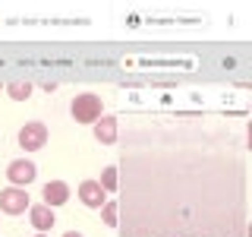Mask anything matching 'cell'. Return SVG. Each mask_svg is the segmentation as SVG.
Returning <instances> with one entry per match:
<instances>
[{"mask_svg":"<svg viewBox=\"0 0 252 237\" xmlns=\"http://www.w3.org/2000/svg\"><path fill=\"white\" fill-rule=\"evenodd\" d=\"M120 168H117V164H107L104 171H101V177H98V184H101V190H104V193H110V190H117L120 187Z\"/></svg>","mask_w":252,"mask_h":237,"instance_id":"30bf717a","label":"cell"},{"mask_svg":"<svg viewBox=\"0 0 252 237\" xmlns=\"http://www.w3.org/2000/svg\"><path fill=\"white\" fill-rule=\"evenodd\" d=\"M32 237H47V234H32Z\"/></svg>","mask_w":252,"mask_h":237,"instance_id":"5bb4252c","label":"cell"},{"mask_svg":"<svg viewBox=\"0 0 252 237\" xmlns=\"http://www.w3.org/2000/svg\"><path fill=\"white\" fill-rule=\"evenodd\" d=\"M35 177H38V168H35V161H29V158H16V161L6 164V180H10L13 187L26 190Z\"/></svg>","mask_w":252,"mask_h":237,"instance_id":"277c9868","label":"cell"},{"mask_svg":"<svg viewBox=\"0 0 252 237\" xmlns=\"http://www.w3.org/2000/svg\"><path fill=\"white\" fill-rule=\"evenodd\" d=\"M69 114H73L76 123H94L101 114H104V101L94 92H79L73 101H69Z\"/></svg>","mask_w":252,"mask_h":237,"instance_id":"6da1fadb","label":"cell"},{"mask_svg":"<svg viewBox=\"0 0 252 237\" xmlns=\"http://www.w3.org/2000/svg\"><path fill=\"white\" fill-rule=\"evenodd\" d=\"M101 221H104L107 228L120 225V202H104L101 205Z\"/></svg>","mask_w":252,"mask_h":237,"instance_id":"8fae6325","label":"cell"},{"mask_svg":"<svg viewBox=\"0 0 252 237\" xmlns=\"http://www.w3.org/2000/svg\"><path fill=\"white\" fill-rule=\"evenodd\" d=\"M41 89H44V92H57V82H54V79H44Z\"/></svg>","mask_w":252,"mask_h":237,"instance_id":"7c38bea8","label":"cell"},{"mask_svg":"<svg viewBox=\"0 0 252 237\" xmlns=\"http://www.w3.org/2000/svg\"><path fill=\"white\" fill-rule=\"evenodd\" d=\"M29 221H32V228H35L38 234H44V231H51L54 228V221H57V215H54V209H47V205H29Z\"/></svg>","mask_w":252,"mask_h":237,"instance_id":"ba28073f","label":"cell"},{"mask_svg":"<svg viewBox=\"0 0 252 237\" xmlns=\"http://www.w3.org/2000/svg\"><path fill=\"white\" fill-rule=\"evenodd\" d=\"M0 89H3V85H0Z\"/></svg>","mask_w":252,"mask_h":237,"instance_id":"9a60e30c","label":"cell"},{"mask_svg":"<svg viewBox=\"0 0 252 237\" xmlns=\"http://www.w3.org/2000/svg\"><path fill=\"white\" fill-rule=\"evenodd\" d=\"M6 95H10L13 101H26L32 92H35V85H32V79H13V82H6L3 85Z\"/></svg>","mask_w":252,"mask_h":237,"instance_id":"9c48e42d","label":"cell"},{"mask_svg":"<svg viewBox=\"0 0 252 237\" xmlns=\"http://www.w3.org/2000/svg\"><path fill=\"white\" fill-rule=\"evenodd\" d=\"M63 237H82V234H79V231H66V234H63Z\"/></svg>","mask_w":252,"mask_h":237,"instance_id":"4fadbf2b","label":"cell"},{"mask_svg":"<svg viewBox=\"0 0 252 237\" xmlns=\"http://www.w3.org/2000/svg\"><path fill=\"white\" fill-rule=\"evenodd\" d=\"M29 205H32V199H29V193L22 187L0 190V212H6V215H22Z\"/></svg>","mask_w":252,"mask_h":237,"instance_id":"3957f363","label":"cell"},{"mask_svg":"<svg viewBox=\"0 0 252 237\" xmlns=\"http://www.w3.org/2000/svg\"><path fill=\"white\" fill-rule=\"evenodd\" d=\"M69 199V187L63 184V180H47V184L41 187V202L47 205V209H54V205H63Z\"/></svg>","mask_w":252,"mask_h":237,"instance_id":"52a82bcc","label":"cell"},{"mask_svg":"<svg viewBox=\"0 0 252 237\" xmlns=\"http://www.w3.org/2000/svg\"><path fill=\"white\" fill-rule=\"evenodd\" d=\"M79 199H82V205H89V209H101L107 202V193L101 190L98 180H82L79 184Z\"/></svg>","mask_w":252,"mask_h":237,"instance_id":"8992f818","label":"cell"},{"mask_svg":"<svg viewBox=\"0 0 252 237\" xmlns=\"http://www.w3.org/2000/svg\"><path fill=\"white\" fill-rule=\"evenodd\" d=\"M92 126H94V130H92V133H94V139H98L101 146H114L117 136H120V123H117V117H114V114H101Z\"/></svg>","mask_w":252,"mask_h":237,"instance_id":"5b68a950","label":"cell"},{"mask_svg":"<svg viewBox=\"0 0 252 237\" xmlns=\"http://www.w3.org/2000/svg\"><path fill=\"white\" fill-rule=\"evenodd\" d=\"M16 142H19L22 152H38V149H44V142H47V126L41 120L22 123L19 133H16Z\"/></svg>","mask_w":252,"mask_h":237,"instance_id":"7a4b0ae2","label":"cell"}]
</instances>
